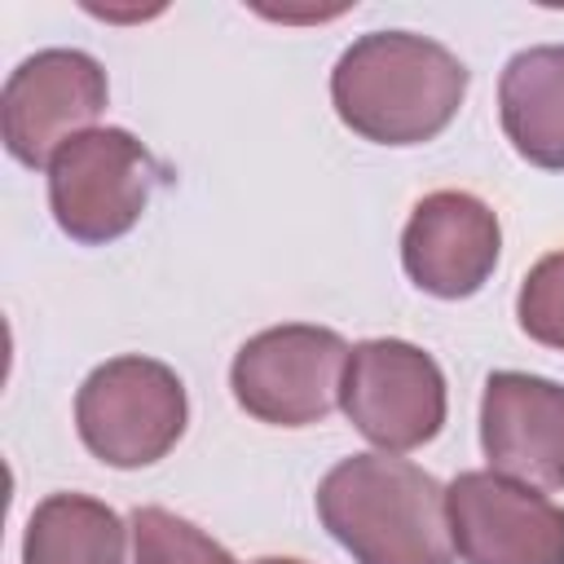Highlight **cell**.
I'll return each instance as SVG.
<instances>
[{
	"mask_svg": "<svg viewBox=\"0 0 564 564\" xmlns=\"http://www.w3.org/2000/svg\"><path fill=\"white\" fill-rule=\"evenodd\" d=\"M467 97V66L432 35H357L330 70V106L361 141L423 145L441 137Z\"/></svg>",
	"mask_w": 564,
	"mask_h": 564,
	"instance_id": "cell-1",
	"label": "cell"
},
{
	"mask_svg": "<svg viewBox=\"0 0 564 564\" xmlns=\"http://www.w3.org/2000/svg\"><path fill=\"white\" fill-rule=\"evenodd\" d=\"M317 520L357 564H454L445 485L383 449L322 476Z\"/></svg>",
	"mask_w": 564,
	"mask_h": 564,
	"instance_id": "cell-2",
	"label": "cell"
},
{
	"mask_svg": "<svg viewBox=\"0 0 564 564\" xmlns=\"http://www.w3.org/2000/svg\"><path fill=\"white\" fill-rule=\"evenodd\" d=\"M189 423L185 383L167 361L123 352L101 361L75 392V427L93 458L132 471L159 463Z\"/></svg>",
	"mask_w": 564,
	"mask_h": 564,
	"instance_id": "cell-3",
	"label": "cell"
},
{
	"mask_svg": "<svg viewBox=\"0 0 564 564\" xmlns=\"http://www.w3.org/2000/svg\"><path fill=\"white\" fill-rule=\"evenodd\" d=\"M159 181V159L128 128H88L53 154L48 207L70 242L106 247L141 220Z\"/></svg>",
	"mask_w": 564,
	"mask_h": 564,
	"instance_id": "cell-4",
	"label": "cell"
},
{
	"mask_svg": "<svg viewBox=\"0 0 564 564\" xmlns=\"http://www.w3.org/2000/svg\"><path fill=\"white\" fill-rule=\"evenodd\" d=\"M348 344L330 326L286 322L251 335L229 366L234 401L269 427L322 423L344 388Z\"/></svg>",
	"mask_w": 564,
	"mask_h": 564,
	"instance_id": "cell-5",
	"label": "cell"
},
{
	"mask_svg": "<svg viewBox=\"0 0 564 564\" xmlns=\"http://www.w3.org/2000/svg\"><path fill=\"white\" fill-rule=\"evenodd\" d=\"M339 405L348 423L383 454L427 445L445 427V375L410 339H366L348 352Z\"/></svg>",
	"mask_w": 564,
	"mask_h": 564,
	"instance_id": "cell-6",
	"label": "cell"
},
{
	"mask_svg": "<svg viewBox=\"0 0 564 564\" xmlns=\"http://www.w3.org/2000/svg\"><path fill=\"white\" fill-rule=\"evenodd\" d=\"M106 70L84 48H40L4 79L0 97V132L4 150L22 167H48L53 154L88 132V123L106 110Z\"/></svg>",
	"mask_w": 564,
	"mask_h": 564,
	"instance_id": "cell-7",
	"label": "cell"
},
{
	"mask_svg": "<svg viewBox=\"0 0 564 564\" xmlns=\"http://www.w3.org/2000/svg\"><path fill=\"white\" fill-rule=\"evenodd\" d=\"M449 538L463 564H564V507L498 471L445 485Z\"/></svg>",
	"mask_w": 564,
	"mask_h": 564,
	"instance_id": "cell-8",
	"label": "cell"
},
{
	"mask_svg": "<svg viewBox=\"0 0 564 564\" xmlns=\"http://www.w3.org/2000/svg\"><path fill=\"white\" fill-rule=\"evenodd\" d=\"M502 225L498 212L467 189H436L414 203L401 229L405 278L436 300L476 295L498 269Z\"/></svg>",
	"mask_w": 564,
	"mask_h": 564,
	"instance_id": "cell-9",
	"label": "cell"
},
{
	"mask_svg": "<svg viewBox=\"0 0 564 564\" xmlns=\"http://www.w3.org/2000/svg\"><path fill=\"white\" fill-rule=\"evenodd\" d=\"M480 449L498 476L564 489V383L494 370L480 392Z\"/></svg>",
	"mask_w": 564,
	"mask_h": 564,
	"instance_id": "cell-10",
	"label": "cell"
},
{
	"mask_svg": "<svg viewBox=\"0 0 564 564\" xmlns=\"http://www.w3.org/2000/svg\"><path fill=\"white\" fill-rule=\"evenodd\" d=\"M498 119L524 163L564 172V44L520 48L502 66Z\"/></svg>",
	"mask_w": 564,
	"mask_h": 564,
	"instance_id": "cell-11",
	"label": "cell"
},
{
	"mask_svg": "<svg viewBox=\"0 0 564 564\" xmlns=\"http://www.w3.org/2000/svg\"><path fill=\"white\" fill-rule=\"evenodd\" d=\"M128 524L88 494H48L35 502L22 538V564H123Z\"/></svg>",
	"mask_w": 564,
	"mask_h": 564,
	"instance_id": "cell-12",
	"label": "cell"
},
{
	"mask_svg": "<svg viewBox=\"0 0 564 564\" xmlns=\"http://www.w3.org/2000/svg\"><path fill=\"white\" fill-rule=\"evenodd\" d=\"M132 564H238L212 533L167 507H137L128 516Z\"/></svg>",
	"mask_w": 564,
	"mask_h": 564,
	"instance_id": "cell-13",
	"label": "cell"
},
{
	"mask_svg": "<svg viewBox=\"0 0 564 564\" xmlns=\"http://www.w3.org/2000/svg\"><path fill=\"white\" fill-rule=\"evenodd\" d=\"M516 317L533 344L564 352V251L542 256L524 273L516 295Z\"/></svg>",
	"mask_w": 564,
	"mask_h": 564,
	"instance_id": "cell-14",
	"label": "cell"
},
{
	"mask_svg": "<svg viewBox=\"0 0 564 564\" xmlns=\"http://www.w3.org/2000/svg\"><path fill=\"white\" fill-rule=\"evenodd\" d=\"M251 564H304V560H291V555H260V560H251Z\"/></svg>",
	"mask_w": 564,
	"mask_h": 564,
	"instance_id": "cell-15",
	"label": "cell"
}]
</instances>
